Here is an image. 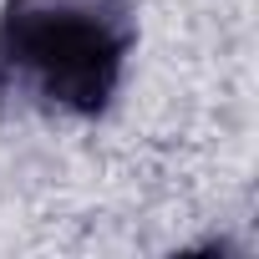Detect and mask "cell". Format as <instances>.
Masks as SVG:
<instances>
[{
	"label": "cell",
	"mask_w": 259,
	"mask_h": 259,
	"mask_svg": "<svg viewBox=\"0 0 259 259\" xmlns=\"http://www.w3.org/2000/svg\"><path fill=\"white\" fill-rule=\"evenodd\" d=\"M133 36L127 0H6L0 66L41 102L92 117L117 97Z\"/></svg>",
	"instance_id": "6da1fadb"
}]
</instances>
